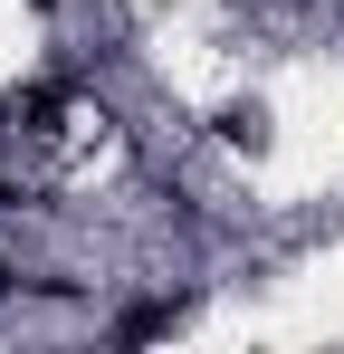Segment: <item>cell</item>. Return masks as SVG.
I'll use <instances>...</instances> for the list:
<instances>
[{
    "instance_id": "3",
    "label": "cell",
    "mask_w": 344,
    "mask_h": 354,
    "mask_svg": "<svg viewBox=\"0 0 344 354\" xmlns=\"http://www.w3.org/2000/svg\"><path fill=\"white\" fill-rule=\"evenodd\" d=\"M29 10H67V0H29Z\"/></svg>"
},
{
    "instance_id": "2",
    "label": "cell",
    "mask_w": 344,
    "mask_h": 354,
    "mask_svg": "<svg viewBox=\"0 0 344 354\" xmlns=\"http://www.w3.org/2000/svg\"><path fill=\"white\" fill-rule=\"evenodd\" d=\"M10 288H19V268H10V259H0V297H10Z\"/></svg>"
},
{
    "instance_id": "1",
    "label": "cell",
    "mask_w": 344,
    "mask_h": 354,
    "mask_svg": "<svg viewBox=\"0 0 344 354\" xmlns=\"http://www.w3.org/2000/svg\"><path fill=\"white\" fill-rule=\"evenodd\" d=\"M220 144L258 153V144H268V106H229V115H220Z\"/></svg>"
}]
</instances>
